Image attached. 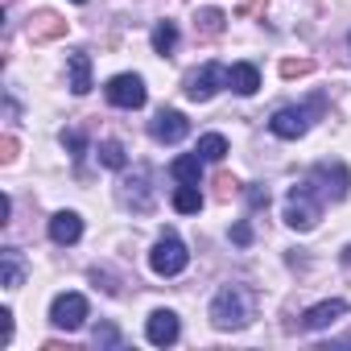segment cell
<instances>
[{
    "label": "cell",
    "mask_w": 351,
    "mask_h": 351,
    "mask_svg": "<svg viewBox=\"0 0 351 351\" xmlns=\"http://www.w3.org/2000/svg\"><path fill=\"white\" fill-rule=\"evenodd\" d=\"M91 343H95V347H120V330H116L112 322H99L95 335H91Z\"/></svg>",
    "instance_id": "603a6c76"
},
{
    "label": "cell",
    "mask_w": 351,
    "mask_h": 351,
    "mask_svg": "<svg viewBox=\"0 0 351 351\" xmlns=\"http://www.w3.org/2000/svg\"><path fill=\"white\" fill-rule=\"evenodd\" d=\"M108 104H116V108H145V99H149V91H145V79L141 75H116V79H108Z\"/></svg>",
    "instance_id": "ba28073f"
},
{
    "label": "cell",
    "mask_w": 351,
    "mask_h": 351,
    "mask_svg": "<svg viewBox=\"0 0 351 351\" xmlns=\"http://www.w3.org/2000/svg\"><path fill=\"white\" fill-rule=\"evenodd\" d=\"M310 186L322 195V199H347V191H351V173H347V165L343 161H318L314 169H310Z\"/></svg>",
    "instance_id": "277c9868"
},
{
    "label": "cell",
    "mask_w": 351,
    "mask_h": 351,
    "mask_svg": "<svg viewBox=\"0 0 351 351\" xmlns=\"http://www.w3.org/2000/svg\"><path fill=\"white\" fill-rule=\"evenodd\" d=\"M66 71H71V91H75V95H87V91H91V58H87L83 50H75V54L66 58Z\"/></svg>",
    "instance_id": "2e32d148"
},
{
    "label": "cell",
    "mask_w": 351,
    "mask_h": 351,
    "mask_svg": "<svg viewBox=\"0 0 351 351\" xmlns=\"http://www.w3.org/2000/svg\"><path fill=\"white\" fill-rule=\"evenodd\" d=\"M322 112V99H314L310 108H281L273 120H269V128H273V136H281V141H298V136H306L310 132V120Z\"/></svg>",
    "instance_id": "5b68a950"
},
{
    "label": "cell",
    "mask_w": 351,
    "mask_h": 351,
    "mask_svg": "<svg viewBox=\"0 0 351 351\" xmlns=\"http://www.w3.org/2000/svg\"><path fill=\"white\" fill-rule=\"evenodd\" d=\"M223 9H203L199 17H195V29L199 34H207V38H215V34H223Z\"/></svg>",
    "instance_id": "44dd1931"
},
{
    "label": "cell",
    "mask_w": 351,
    "mask_h": 351,
    "mask_svg": "<svg viewBox=\"0 0 351 351\" xmlns=\"http://www.w3.org/2000/svg\"><path fill=\"white\" fill-rule=\"evenodd\" d=\"M203 161H223L228 157V136L223 132H207V136H199V149H195Z\"/></svg>",
    "instance_id": "d6986e66"
},
{
    "label": "cell",
    "mask_w": 351,
    "mask_h": 351,
    "mask_svg": "<svg viewBox=\"0 0 351 351\" xmlns=\"http://www.w3.org/2000/svg\"><path fill=\"white\" fill-rule=\"evenodd\" d=\"M219 87H228V66H219V62H203V66L186 79V95H191L195 104H207Z\"/></svg>",
    "instance_id": "52a82bcc"
},
{
    "label": "cell",
    "mask_w": 351,
    "mask_h": 351,
    "mask_svg": "<svg viewBox=\"0 0 351 351\" xmlns=\"http://www.w3.org/2000/svg\"><path fill=\"white\" fill-rule=\"evenodd\" d=\"M0 343H5V347L13 343V310H9V306L0 310Z\"/></svg>",
    "instance_id": "d4e9b609"
},
{
    "label": "cell",
    "mask_w": 351,
    "mask_h": 351,
    "mask_svg": "<svg viewBox=\"0 0 351 351\" xmlns=\"http://www.w3.org/2000/svg\"><path fill=\"white\" fill-rule=\"evenodd\" d=\"M322 203H326V199H322L310 182L293 186L289 199H285V223H289L293 232H310V228L322 219Z\"/></svg>",
    "instance_id": "7a4b0ae2"
},
{
    "label": "cell",
    "mask_w": 351,
    "mask_h": 351,
    "mask_svg": "<svg viewBox=\"0 0 351 351\" xmlns=\"http://www.w3.org/2000/svg\"><path fill=\"white\" fill-rule=\"evenodd\" d=\"M173 46H178V25H173V21H157L153 25V50L165 58V54H173Z\"/></svg>",
    "instance_id": "ffe728a7"
},
{
    "label": "cell",
    "mask_w": 351,
    "mask_h": 351,
    "mask_svg": "<svg viewBox=\"0 0 351 351\" xmlns=\"http://www.w3.org/2000/svg\"><path fill=\"white\" fill-rule=\"evenodd\" d=\"M62 145L71 149V157H75V161L83 157V132H75V128H71V132H62Z\"/></svg>",
    "instance_id": "484cf974"
},
{
    "label": "cell",
    "mask_w": 351,
    "mask_h": 351,
    "mask_svg": "<svg viewBox=\"0 0 351 351\" xmlns=\"http://www.w3.org/2000/svg\"><path fill=\"white\" fill-rule=\"evenodd\" d=\"M228 87H232L236 95H256V91H261V71H256L252 62H236V66L228 71Z\"/></svg>",
    "instance_id": "4fadbf2b"
},
{
    "label": "cell",
    "mask_w": 351,
    "mask_h": 351,
    "mask_svg": "<svg viewBox=\"0 0 351 351\" xmlns=\"http://www.w3.org/2000/svg\"><path fill=\"white\" fill-rule=\"evenodd\" d=\"M178 335H182V322H178V314H173V310H153L149 314L145 339L153 347H173V343H178Z\"/></svg>",
    "instance_id": "9c48e42d"
},
{
    "label": "cell",
    "mask_w": 351,
    "mask_h": 351,
    "mask_svg": "<svg viewBox=\"0 0 351 351\" xmlns=\"http://www.w3.org/2000/svg\"><path fill=\"white\" fill-rule=\"evenodd\" d=\"M0 161H17V136H5V141H0Z\"/></svg>",
    "instance_id": "4316f807"
},
{
    "label": "cell",
    "mask_w": 351,
    "mask_h": 351,
    "mask_svg": "<svg viewBox=\"0 0 351 351\" xmlns=\"http://www.w3.org/2000/svg\"><path fill=\"white\" fill-rule=\"evenodd\" d=\"M99 161H104L108 169H124V165H128V153H124L120 141H99Z\"/></svg>",
    "instance_id": "7402d4cb"
},
{
    "label": "cell",
    "mask_w": 351,
    "mask_h": 351,
    "mask_svg": "<svg viewBox=\"0 0 351 351\" xmlns=\"http://www.w3.org/2000/svg\"><path fill=\"white\" fill-rule=\"evenodd\" d=\"M310 71H314L310 58H298V62L289 58V62H281V75H285V79H293V75H310Z\"/></svg>",
    "instance_id": "cb8c5ba5"
},
{
    "label": "cell",
    "mask_w": 351,
    "mask_h": 351,
    "mask_svg": "<svg viewBox=\"0 0 351 351\" xmlns=\"http://www.w3.org/2000/svg\"><path fill=\"white\" fill-rule=\"evenodd\" d=\"M252 289L248 285H223L215 298H211V326L215 330H244L252 322Z\"/></svg>",
    "instance_id": "6da1fadb"
},
{
    "label": "cell",
    "mask_w": 351,
    "mask_h": 351,
    "mask_svg": "<svg viewBox=\"0 0 351 351\" xmlns=\"http://www.w3.org/2000/svg\"><path fill=\"white\" fill-rule=\"evenodd\" d=\"M79 236H83L79 211H58V215L50 219V240H54V244H79Z\"/></svg>",
    "instance_id": "7c38bea8"
},
{
    "label": "cell",
    "mask_w": 351,
    "mask_h": 351,
    "mask_svg": "<svg viewBox=\"0 0 351 351\" xmlns=\"http://www.w3.org/2000/svg\"><path fill=\"white\" fill-rule=\"evenodd\" d=\"M149 132H153V141H161V145H178L186 132H191V120L182 116V112H157L153 116V124H149Z\"/></svg>",
    "instance_id": "30bf717a"
},
{
    "label": "cell",
    "mask_w": 351,
    "mask_h": 351,
    "mask_svg": "<svg viewBox=\"0 0 351 351\" xmlns=\"http://www.w3.org/2000/svg\"><path fill=\"white\" fill-rule=\"evenodd\" d=\"M232 240H236V244H248V240H252V228H248V223H236V228H232Z\"/></svg>",
    "instance_id": "83f0119b"
},
{
    "label": "cell",
    "mask_w": 351,
    "mask_h": 351,
    "mask_svg": "<svg viewBox=\"0 0 351 351\" xmlns=\"http://www.w3.org/2000/svg\"><path fill=\"white\" fill-rule=\"evenodd\" d=\"M21 281H25V261H21L17 248H5V252H0V285L17 289Z\"/></svg>",
    "instance_id": "5bb4252c"
},
{
    "label": "cell",
    "mask_w": 351,
    "mask_h": 351,
    "mask_svg": "<svg viewBox=\"0 0 351 351\" xmlns=\"http://www.w3.org/2000/svg\"><path fill=\"white\" fill-rule=\"evenodd\" d=\"M248 203H252V207H269V191H256V186H252V191H248Z\"/></svg>",
    "instance_id": "f1b7e54d"
},
{
    "label": "cell",
    "mask_w": 351,
    "mask_h": 351,
    "mask_svg": "<svg viewBox=\"0 0 351 351\" xmlns=\"http://www.w3.org/2000/svg\"><path fill=\"white\" fill-rule=\"evenodd\" d=\"M50 322L58 326V330H79L83 322H87V298L83 293H58L54 302H50Z\"/></svg>",
    "instance_id": "8992f818"
},
{
    "label": "cell",
    "mask_w": 351,
    "mask_h": 351,
    "mask_svg": "<svg viewBox=\"0 0 351 351\" xmlns=\"http://www.w3.org/2000/svg\"><path fill=\"white\" fill-rule=\"evenodd\" d=\"M75 5H87V0H75Z\"/></svg>",
    "instance_id": "1f68e13d"
},
{
    "label": "cell",
    "mask_w": 351,
    "mask_h": 351,
    "mask_svg": "<svg viewBox=\"0 0 351 351\" xmlns=\"http://www.w3.org/2000/svg\"><path fill=\"white\" fill-rule=\"evenodd\" d=\"M347 314V302L343 298H330V302H318L302 314V330H326L330 322H339Z\"/></svg>",
    "instance_id": "8fae6325"
},
{
    "label": "cell",
    "mask_w": 351,
    "mask_h": 351,
    "mask_svg": "<svg viewBox=\"0 0 351 351\" xmlns=\"http://www.w3.org/2000/svg\"><path fill=\"white\" fill-rule=\"evenodd\" d=\"M9 215H13V199L0 195V223H9Z\"/></svg>",
    "instance_id": "f546056e"
},
{
    "label": "cell",
    "mask_w": 351,
    "mask_h": 351,
    "mask_svg": "<svg viewBox=\"0 0 351 351\" xmlns=\"http://www.w3.org/2000/svg\"><path fill=\"white\" fill-rule=\"evenodd\" d=\"M173 211H178V215H199L203 211V195H199V186H178V191H173Z\"/></svg>",
    "instance_id": "ac0fdd59"
},
{
    "label": "cell",
    "mask_w": 351,
    "mask_h": 351,
    "mask_svg": "<svg viewBox=\"0 0 351 351\" xmlns=\"http://www.w3.org/2000/svg\"><path fill=\"white\" fill-rule=\"evenodd\" d=\"M186 265H191V252H186V244L178 236H161L153 244V252H149V269L157 277H178Z\"/></svg>",
    "instance_id": "3957f363"
},
{
    "label": "cell",
    "mask_w": 351,
    "mask_h": 351,
    "mask_svg": "<svg viewBox=\"0 0 351 351\" xmlns=\"http://www.w3.org/2000/svg\"><path fill=\"white\" fill-rule=\"evenodd\" d=\"M343 265H351V244H347V248H343Z\"/></svg>",
    "instance_id": "4dcf8cb0"
},
{
    "label": "cell",
    "mask_w": 351,
    "mask_h": 351,
    "mask_svg": "<svg viewBox=\"0 0 351 351\" xmlns=\"http://www.w3.org/2000/svg\"><path fill=\"white\" fill-rule=\"evenodd\" d=\"M169 173H173L178 182H186V186H199V182H203V157H199V153H182V157H173Z\"/></svg>",
    "instance_id": "9a60e30c"
},
{
    "label": "cell",
    "mask_w": 351,
    "mask_h": 351,
    "mask_svg": "<svg viewBox=\"0 0 351 351\" xmlns=\"http://www.w3.org/2000/svg\"><path fill=\"white\" fill-rule=\"evenodd\" d=\"M62 34H66V21L58 13H38L29 21V38L34 42H50V38H62Z\"/></svg>",
    "instance_id": "e0dca14e"
}]
</instances>
